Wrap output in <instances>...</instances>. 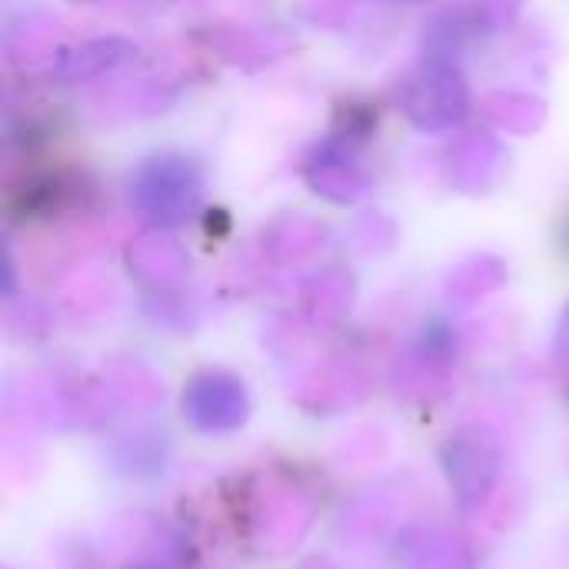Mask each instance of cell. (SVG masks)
<instances>
[]
</instances>
